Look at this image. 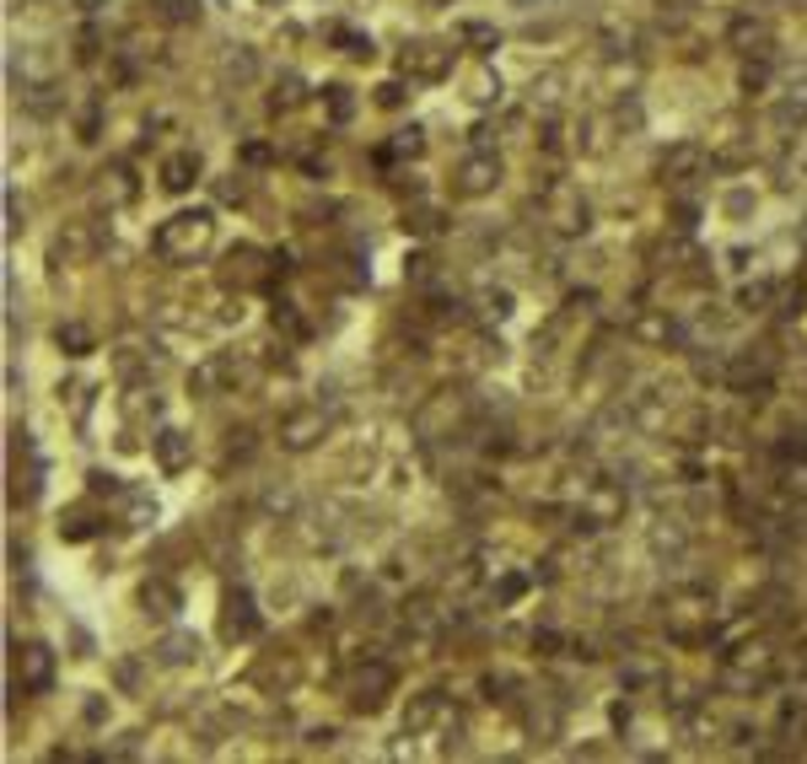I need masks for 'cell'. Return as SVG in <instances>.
I'll return each mask as SVG.
<instances>
[{
  "mask_svg": "<svg viewBox=\"0 0 807 764\" xmlns=\"http://www.w3.org/2000/svg\"><path fill=\"white\" fill-rule=\"evenodd\" d=\"M210 242H216V216L210 210H178L151 232V253L161 264H195L210 253Z\"/></svg>",
  "mask_w": 807,
  "mask_h": 764,
  "instance_id": "6da1fadb",
  "label": "cell"
},
{
  "mask_svg": "<svg viewBox=\"0 0 807 764\" xmlns=\"http://www.w3.org/2000/svg\"><path fill=\"white\" fill-rule=\"evenodd\" d=\"M716 598L705 593V587H684V593H673V608H668V636L679 646H705L716 636Z\"/></svg>",
  "mask_w": 807,
  "mask_h": 764,
  "instance_id": "7a4b0ae2",
  "label": "cell"
},
{
  "mask_svg": "<svg viewBox=\"0 0 807 764\" xmlns=\"http://www.w3.org/2000/svg\"><path fill=\"white\" fill-rule=\"evenodd\" d=\"M538 210H544V221H549L560 238H581V232L593 227V205L581 200V189H570V184H549L544 200H538Z\"/></svg>",
  "mask_w": 807,
  "mask_h": 764,
  "instance_id": "3957f363",
  "label": "cell"
},
{
  "mask_svg": "<svg viewBox=\"0 0 807 764\" xmlns=\"http://www.w3.org/2000/svg\"><path fill=\"white\" fill-rule=\"evenodd\" d=\"M769 679H775V651H769V646H737V651L726 657V668H722V684L743 689V694L765 689Z\"/></svg>",
  "mask_w": 807,
  "mask_h": 764,
  "instance_id": "277c9868",
  "label": "cell"
},
{
  "mask_svg": "<svg viewBox=\"0 0 807 764\" xmlns=\"http://www.w3.org/2000/svg\"><path fill=\"white\" fill-rule=\"evenodd\" d=\"M394 684H399V673L388 668V662H361L356 668V679H350V711H361V716H377L382 705H388V694H394Z\"/></svg>",
  "mask_w": 807,
  "mask_h": 764,
  "instance_id": "5b68a950",
  "label": "cell"
},
{
  "mask_svg": "<svg viewBox=\"0 0 807 764\" xmlns=\"http://www.w3.org/2000/svg\"><path fill=\"white\" fill-rule=\"evenodd\" d=\"M399 71L409 81H447L452 76V49L437 39H415L399 49Z\"/></svg>",
  "mask_w": 807,
  "mask_h": 764,
  "instance_id": "8992f818",
  "label": "cell"
},
{
  "mask_svg": "<svg viewBox=\"0 0 807 764\" xmlns=\"http://www.w3.org/2000/svg\"><path fill=\"white\" fill-rule=\"evenodd\" d=\"M328 426H334V415L323 404H302V409H291L281 420V447L285 452H307V447H318L328 437Z\"/></svg>",
  "mask_w": 807,
  "mask_h": 764,
  "instance_id": "52a82bcc",
  "label": "cell"
},
{
  "mask_svg": "<svg viewBox=\"0 0 807 764\" xmlns=\"http://www.w3.org/2000/svg\"><path fill=\"white\" fill-rule=\"evenodd\" d=\"M495 184H501V157H495V151H469V157L458 161L452 189H458L463 200H484Z\"/></svg>",
  "mask_w": 807,
  "mask_h": 764,
  "instance_id": "ba28073f",
  "label": "cell"
},
{
  "mask_svg": "<svg viewBox=\"0 0 807 764\" xmlns=\"http://www.w3.org/2000/svg\"><path fill=\"white\" fill-rule=\"evenodd\" d=\"M17 684L28 689V694H49L54 689V651L43 641L17 646Z\"/></svg>",
  "mask_w": 807,
  "mask_h": 764,
  "instance_id": "9c48e42d",
  "label": "cell"
},
{
  "mask_svg": "<svg viewBox=\"0 0 807 764\" xmlns=\"http://www.w3.org/2000/svg\"><path fill=\"white\" fill-rule=\"evenodd\" d=\"M625 517V484H593L587 495H581V512H576V523L581 527H608Z\"/></svg>",
  "mask_w": 807,
  "mask_h": 764,
  "instance_id": "30bf717a",
  "label": "cell"
},
{
  "mask_svg": "<svg viewBox=\"0 0 807 764\" xmlns=\"http://www.w3.org/2000/svg\"><path fill=\"white\" fill-rule=\"evenodd\" d=\"M726 43H732L737 54H748V60H769V54H775V33H769L765 17H732Z\"/></svg>",
  "mask_w": 807,
  "mask_h": 764,
  "instance_id": "8fae6325",
  "label": "cell"
},
{
  "mask_svg": "<svg viewBox=\"0 0 807 764\" xmlns=\"http://www.w3.org/2000/svg\"><path fill=\"white\" fill-rule=\"evenodd\" d=\"M253 636H259V614H253V598H248V593H227V598H221V641H253Z\"/></svg>",
  "mask_w": 807,
  "mask_h": 764,
  "instance_id": "7c38bea8",
  "label": "cell"
},
{
  "mask_svg": "<svg viewBox=\"0 0 807 764\" xmlns=\"http://www.w3.org/2000/svg\"><path fill=\"white\" fill-rule=\"evenodd\" d=\"M151 452H157L161 474H184L195 463V437H184L178 426H161L157 437H151Z\"/></svg>",
  "mask_w": 807,
  "mask_h": 764,
  "instance_id": "4fadbf2b",
  "label": "cell"
},
{
  "mask_svg": "<svg viewBox=\"0 0 807 764\" xmlns=\"http://www.w3.org/2000/svg\"><path fill=\"white\" fill-rule=\"evenodd\" d=\"M232 383H242V366H238V356H210V362H200L195 366V377H189V388L195 394H232Z\"/></svg>",
  "mask_w": 807,
  "mask_h": 764,
  "instance_id": "5bb4252c",
  "label": "cell"
},
{
  "mask_svg": "<svg viewBox=\"0 0 807 764\" xmlns=\"http://www.w3.org/2000/svg\"><path fill=\"white\" fill-rule=\"evenodd\" d=\"M221 281H227V285H259V281H270V264H264V253H259L253 242H242V248L227 253Z\"/></svg>",
  "mask_w": 807,
  "mask_h": 764,
  "instance_id": "9a60e30c",
  "label": "cell"
},
{
  "mask_svg": "<svg viewBox=\"0 0 807 764\" xmlns=\"http://www.w3.org/2000/svg\"><path fill=\"white\" fill-rule=\"evenodd\" d=\"M97 248H103V238H97L86 221H71V227L54 238V264H86Z\"/></svg>",
  "mask_w": 807,
  "mask_h": 764,
  "instance_id": "2e32d148",
  "label": "cell"
},
{
  "mask_svg": "<svg viewBox=\"0 0 807 764\" xmlns=\"http://www.w3.org/2000/svg\"><path fill=\"white\" fill-rule=\"evenodd\" d=\"M140 608L157 614V619H172V614L184 608V593H178L167 576H151V582H140Z\"/></svg>",
  "mask_w": 807,
  "mask_h": 764,
  "instance_id": "e0dca14e",
  "label": "cell"
},
{
  "mask_svg": "<svg viewBox=\"0 0 807 764\" xmlns=\"http://www.w3.org/2000/svg\"><path fill=\"white\" fill-rule=\"evenodd\" d=\"M195 178H200V151H172L161 161V189L184 195V189H195Z\"/></svg>",
  "mask_w": 807,
  "mask_h": 764,
  "instance_id": "ac0fdd59",
  "label": "cell"
},
{
  "mask_svg": "<svg viewBox=\"0 0 807 764\" xmlns=\"http://www.w3.org/2000/svg\"><path fill=\"white\" fill-rule=\"evenodd\" d=\"M200 657V641L189 636V630H172V636H161L157 641V662L161 668H189Z\"/></svg>",
  "mask_w": 807,
  "mask_h": 764,
  "instance_id": "d6986e66",
  "label": "cell"
},
{
  "mask_svg": "<svg viewBox=\"0 0 807 764\" xmlns=\"http://www.w3.org/2000/svg\"><path fill=\"white\" fill-rule=\"evenodd\" d=\"M437 716H442V694H437V689H426V694H415V700H409V711H404V732H409V737H420V732L437 722Z\"/></svg>",
  "mask_w": 807,
  "mask_h": 764,
  "instance_id": "ffe728a7",
  "label": "cell"
},
{
  "mask_svg": "<svg viewBox=\"0 0 807 764\" xmlns=\"http://www.w3.org/2000/svg\"><path fill=\"white\" fill-rule=\"evenodd\" d=\"M103 523H108V517H103L97 506H71V512L60 517V533H65L71 544H81V538H92V533H103Z\"/></svg>",
  "mask_w": 807,
  "mask_h": 764,
  "instance_id": "44dd1931",
  "label": "cell"
},
{
  "mask_svg": "<svg viewBox=\"0 0 807 764\" xmlns=\"http://www.w3.org/2000/svg\"><path fill=\"white\" fill-rule=\"evenodd\" d=\"M54 345H60V350H65V356H92V350H97V334H92V328H86V323H60V328H54Z\"/></svg>",
  "mask_w": 807,
  "mask_h": 764,
  "instance_id": "7402d4cb",
  "label": "cell"
},
{
  "mask_svg": "<svg viewBox=\"0 0 807 764\" xmlns=\"http://www.w3.org/2000/svg\"><path fill=\"white\" fill-rule=\"evenodd\" d=\"M420 151H426V129H420V124H409V129H394V140L377 151V161L388 167L394 157H420Z\"/></svg>",
  "mask_w": 807,
  "mask_h": 764,
  "instance_id": "603a6c76",
  "label": "cell"
},
{
  "mask_svg": "<svg viewBox=\"0 0 807 764\" xmlns=\"http://www.w3.org/2000/svg\"><path fill=\"white\" fill-rule=\"evenodd\" d=\"M135 195H140V189H135L129 167H114V172H103V184H97V200H103V205H129Z\"/></svg>",
  "mask_w": 807,
  "mask_h": 764,
  "instance_id": "cb8c5ba5",
  "label": "cell"
},
{
  "mask_svg": "<svg viewBox=\"0 0 807 764\" xmlns=\"http://www.w3.org/2000/svg\"><path fill=\"white\" fill-rule=\"evenodd\" d=\"M694 167H700V146H694V140H679L673 151H662V178H673V184L689 178Z\"/></svg>",
  "mask_w": 807,
  "mask_h": 764,
  "instance_id": "d4e9b609",
  "label": "cell"
},
{
  "mask_svg": "<svg viewBox=\"0 0 807 764\" xmlns=\"http://www.w3.org/2000/svg\"><path fill=\"white\" fill-rule=\"evenodd\" d=\"M527 732H533V737H555V732H560V705H555V700L527 705Z\"/></svg>",
  "mask_w": 807,
  "mask_h": 764,
  "instance_id": "484cf974",
  "label": "cell"
},
{
  "mask_svg": "<svg viewBox=\"0 0 807 764\" xmlns=\"http://www.w3.org/2000/svg\"><path fill=\"white\" fill-rule=\"evenodd\" d=\"M404 232H415V238H437V232H442V210H431V205L404 210Z\"/></svg>",
  "mask_w": 807,
  "mask_h": 764,
  "instance_id": "4316f807",
  "label": "cell"
},
{
  "mask_svg": "<svg viewBox=\"0 0 807 764\" xmlns=\"http://www.w3.org/2000/svg\"><path fill=\"white\" fill-rule=\"evenodd\" d=\"M328 39L339 43L350 60H371V54H377V49H371V39H366V33H356V28H328Z\"/></svg>",
  "mask_w": 807,
  "mask_h": 764,
  "instance_id": "83f0119b",
  "label": "cell"
},
{
  "mask_svg": "<svg viewBox=\"0 0 807 764\" xmlns=\"http://www.w3.org/2000/svg\"><path fill=\"white\" fill-rule=\"evenodd\" d=\"M458 39L469 43L474 54H490V49H501V33H495V28H484V22H463V28H458Z\"/></svg>",
  "mask_w": 807,
  "mask_h": 764,
  "instance_id": "f1b7e54d",
  "label": "cell"
},
{
  "mask_svg": "<svg viewBox=\"0 0 807 764\" xmlns=\"http://www.w3.org/2000/svg\"><path fill=\"white\" fill-rule=\"evenodd\" d=\"M323 103H328V119H334V124H345L350 114H356V97H350V86H328V92H323Z\"/></svg>",
  "mask_w": 807,
  "mask_h": 764,
  "instance_id": "f546056e",
  "label": "cell"
},
{
  "mask_svg": "<svg viewBox=\"0 0 807 764\" xmlns=\"http://www.w3.org/2000/svg\"><path fill=\"white\" fill-rule=\"evenodd\" d=\"M302 97H307V86H302L296 76H285L281 86H275V97H270V108H275V114H291V108H296Z\"/></svg>",
  "mask_w": 807,
  "mask_h": 764,
  "instance_id": "4dcf8cb0",
  "label": "cell"
},
{
  "mask_svg": "<svg viewBox=\"0 0 807 764\" xmlns=\"http://www.w3.org/2000/svg\"><path fill=\"white\" fill-rule=\"evenodd\" d=\"M167 22H200V0H151Z\"/></svg>",
  "mask_w": 807,
  "mask_h": 764,
  "instance_id": "1f68e13d",
  "label": "cell"
},
{
  "mask_svg": "<svg viewBox=\"0 0 807 764\" xmlns=\"http://www.w3.org/2000/svg\"><path fill=\"white\" fill-rule=\"evenodd\" d=\"M129 523H135V527L157 523V501H151L146 490H129Z\"/></svg>",
  "mask_w": 807,
  "mask_h": 764,
  "instance_id": "d6a6232c",
  "label": "cell"
},
{
  "mask_svg": "<svg viewBox=\"0 0 807 764\" xmlns=\"http://www.w3.org/2000/svg\"><path fill=\"white\" fill-rule=\"evenodd\" d=\"M86 490H92V495H129L119 484V474H108V469H92V474H86Z\"/></svg>",
  "mask_w": 807,
  "mask_h": 764,
  "instance_id": "836d02e7",
  "label": "cell"
},
{
  "mask_svg": "<svg viewBox=\"0 0 807 764\" xmlns=\"http://www.w3.org/2000/svg\"><path fill=\"white\" fill-rule=\"evenodd\" d=\"M651 550H657V555H662V550L679 555V550H684V527H651Z\"/></svg>",
  "mask_w": 807,
  "mask_h": 764,
  "instance_id": "e575fe53",
  "label": "cell"
},
{
  "mask_svg": "<svg viewBox=\"0 0 807 764\" xmlns=\"http://www.w3.org/2000/svg\"><path fill=\"white\" fill-rule=\"evenodd\" d=\"M775 124H780V129H797V124H807V97H803V103H797V97H786V103L775 108Z\"/></svg>",
  "mask_w": 807,
  "mask_h": 764,
  "instance_id": "d590c367",
  "label": "cell"
},
{
  "mask_svg": "<svg viewBox=\"0 0 807 764\" xmlns=\"http://www.w3.org/2000/svg\"><path fill=\"white\" fill-rule=\"evenodd\" d=\"M474 103H501V76H490V71H480L474 76V92H469Z\"/></svg>",
  "mask_w": 807,
  "mask_h": 764,
  "instance_id": "8d00e7d4",
  "label": "cell"
},
{
  "mask_svg": "<svg viewBox=\"0 0 807 764\" xmlns=\"http://www.w3.org/2000/svg\"><path fill=\"white\" fill-rule=\"evenodd\" d=\"M803 302H807V285H803V281L786 285V291H780V318H792V313L803 318Z\"/></svg>",
  "mask_w": 807,
  "mask_h": 764,
  "instance_id": "74e56055",
  "label": "cell"
},
{
  "mask_svg": "<svg viewBox=\"0 0 807 764\" xmlns=\"http://www.w3.org/2000/svg\"><path fill=\"white\" fill-rule=\"evenodd\" d=\"M377 108H404V81H382L377 86Z\"/></svg>",
  "mask_w": 807,
  "mask_h": 764,
  "instance_id": "f35d334b",
  "label": "cell"
},
{
  "mask_svg": "<svg viewBox=\"0 0 807 764\" xmlns=\"http://www.w3.org/2000/svg\"><path fill=\"white\" fill-rule=\"evenodd\" d=\"M431 275H437V259L431 253H415L409 259V281H431Z\"/></svg>",
  "mask_w": 807,
  "mask_h": 764,
  "instance_id": "ab89813d",
  "label": "cell"
},
{
  "mask_svg": "<svg viewBox=\"0 0 807 764\" xmlns=\"http://www.w3.org/2000/svg\"><path fill=\"white\" fill-rule=\"evenodd\" d=\"M523 593H527V576H506V582H501V604H517Z\"/></svg>",
  "mask_w": 807,
  "mask_h": 764,
  "instance_id": "60d3db41",
  "label": "cell"
},
{
  "mask_svg": "<svg viewBox=\"0 0 807 764\" xmlns=\"http://www.w3.org/2000/svg\"><path fill=\"white\" fill-rule=\"evenodd\" d=\"M76 60H97V28H86L76 39Z\"/></svg>",
  "mask_w": 807,
  "mask_h": 764,
  "instance_id": "b9f144b4",
  "label": "cell"
},
{
  "mask_svg": "<svg viewBox=\"0 0 807 764\" xmlns=\"http://www.w3.org/2000/svg\"><path fill=\"white\" fill-rule=\"evenodd\" d=\"M242 161H248V167L270 161V146H264V140H248V146H242Z\"/></svg>",
  "mask_w": 807,
  "mask_h": 764,
  "instance_id": "7bdbcfd3",
  "label": "cell"
},
{
  "mask_svg": "<svg viewBox=\"0 0 807 764\" xmlns=\"http://www.w3.org/2000/svg\"><path fill=\"white\" fill-rule=\"evenodd\" d=\"M694 216H700V205H694V200H679V205H673V221H679V227H694Z\"/></svg>",
  "mask_w": 807,
  "mask_h": 764,
  "instance_id": "ee69618b",
  "label": "cell"
},
{
  "mask_svg": "<svg viewBox=\"0 0 807 764\" xmlns=\"http://www.w3.org/2000/svg\"><path fill=\"white\" fill-rule=\"evenodd\" d=\"M97 6H103V0H81V11H97Z\"/></svg>",
  "mask_w": 807,
  "mask_h": 764,
  "instance_id": "f6af8a7d",
  "label": "cell"
},
{
  "mask_svg": "<svg viewBox=\"0 0 807 764\" xmlns=\"http://www.w3.org/2000/svg\"><path fill=\"white\" fill-rule=\"evenodd\" d=\"M264 6H285V0H264Z\"/></svg>",
  "mask_w": 807,
  "mask_h": 764,
  "instance_id": "bcb514c9",
  "label": "cell"
}]
</instances>
